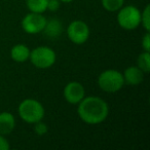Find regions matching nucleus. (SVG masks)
I'll return each mask as SVG.
<instances>
[{
  "label": "nucleus",
  "instance_id": "obj_1",
  "mask_svg": "<svg viewBox=\"0 0 150 150\" xmlns=\"http://www.w3.org/2000/svg\"><path fill=\"white\" fill-rule=\"evenodd\" d=\"M77 105L80 119L88 125H99L108 117V104L99 97H84Z\"/></svg>",
  "mask_w": 150,
  "mask_h": 150
},
{
  "label": "nucleus",
  "instance_id": "obj_2",
  "mask_svg": "<svg viewBox=\"0 0 150 150\" xmlns=\"http://www.w3.org/2000/svg\"><path fill=\"white\" fill-rule=\"evenodd\" d=\"M18 113L25 122L35 123L43 119L45 110L39 101L35 99H25L20 103Z\"/></svg>",
  "mask_w": 150,
  "mask_h": 150
},
{
  "label": "nucleus",
  "instance_id": "obj_3",
  "mask_svg": "<svg viewBox=\"0 0 150 150\" xmlns=\"http://www.w3.org/2000/svg\"><path fill=\"white\" fill-rule=\"evenodd\" d=\"M98 86L102 91L106 93H116L125 86L122 73L114 69L105 70L99 75Z\"/></svg>",
  "mask_w": 150,
  "mask_h": 150
},
{
  "label": "nucleus",
  "instance_id": "obj_4",
  "mask_svg": "<svg viewBox=\"0 0 150 150\" xmlns=\"http://www.w3.org/2000/svg\"><path fill=\"white\" fill-rule=\"evenodd\" d=\"M117 23L125 30H135L141 25V11L134 5L122 6L117 13Z\"/></svg>",
  "mask_w": 150,
  "mask_h": 150
},
{
  "label": "nucleus",
  "instance_id": "obj_5",
  "mask_svg": "<svg viewBox=\"0 0 150 150\" xmlns=\"http://www.w3.org/2000/svg\"><path fill=\"white\" fill-rule=\"evenodd\" d=\"M29 60L38 69H48L56 63L57 54L48 46H38L30 50Z\"/></svg>",
  "mask_w": 150,
  "mask_h": 150
},
{
  "label": "nucleus",
  "instance_id": "obj_6",
  "mask_svg": "<svg viewBox=\"0 0 150 150\" xmlns=\"http://www.w3.org/2000/svg\"><path fill=\"white\" fill-rule=\"evenodd\" d=\"M67 35L68 38L75 44H83L88 41L90 37V28L88 24L83 21L76 20L70 23L67 28Z\"/></svg>",
  "mask_w": 150,
  "mask_h": 150
},
{
  "label": "nucleus",
  "instance_id": "obj_7",
  "mask_svg": "<svg viewBox=\"0 0 150 150\" xmlns=\"http://www.w3.org/2000/svg\"><path fill=\"white\" fill-rule=\"evenodd\" d=\"M46 24V18L42 13H31L25 16L22 20V28L28 34H38L43 31Z\"/></svg>",
  "mask_w": 150,
  "mask_h": 150
},
{
  "label": "nucleus",
  "instance_id": "obj_8",
  "mask_svg": "<svg viewBox=\"0 0 150 150\" xmlns=\"http://www.w3.org/2000/svg\"><path fill=\"white\" fill-rule=\"evenodd\" d=\"M63 95H64V98L67 102L70 104L76 105L86 97V90L80 82L71 81L67 83L64 88Z\"/></svg>",
  "mask_w": 150,
  "mask_h": 150
},
{
  "label": "nucleus",
  "instance_id": "obj_9",
  "mask_svg": "<svg viewBox=\"0 0 150 150\" xmlns=\"http://www.w3.org/2000/svg\"><path fill=\"white\" fill-rule=\"evenodd\" d=\"M125 83L129 86H139L144 79V72L138 66H129L122 73Z\"/></svg>",
  "mask_w": 150,
  "mask_h": 150
},
{
  "label": "nucleus",
  "instance_id": "obj_10",
  "mask_svg": "<svg viewBox=\"0 0 150 150\" xmlns=\"http://www.w3.org/2000/svg\"><path fill=\"white\" fill-rule=\"evenodd\" d=\"M46 38L48 39H57L59 38L63 33V24L60 20L56 19H50V20H46V24L45 27H44L43 31Z\"/></svg>",
  "mask_w": 150,
  "mask_h": 150
},
{
  "label": "nucleus",
  "instance_id": "obj_11",
  "mask_svg": "<svg viewBox=\"0 0 150 150\" xmlns=\"http://www.w3.org/2000/svg\"><path fill=\"white\" fill-rule=\"evenodd\" d=\"M16 127V118L11 112L0 113V134L3 136L9 135Z\"/></svg>",
  "mask_w": 150,
  "mask_h": 150
},
{
  "label": "nucleus",
  "instance_id": "obj_12",
  "mask_svg": "<svg viewBox=\"0 0 150 150\" xmlns=\"http://www.w3.org/2000/svg\"><path fill=\"white\" fill-rule=\"evenodd\" d=\"M11 57L15 62L24 63L27 60H29L30 50L27 45H25L23 43L16 44L11 50Z\"/></svg>",
  "mask_w": 150,
  "mask_h": 150
},
{
  "label": "nucleus",
  "instance_id": "obj_13",
  "mask_svg": "<svg viewBox=\"0 0 150 150\" xmlns=\"http://www.w3.org/2000/svg\"><path fill=\"white\" fill-rule=\"evenodd\" d=\"M48 0H26V5L31 13H43L47 9Z\"/></svg>",
  "mask_w": 150,
  "mask_h": 150
},
{
  "label": "nucleus",
  "instance_id": "obj_14",
  "mask_svg": "<svg viewBox=\"0 0 150 150\" xmlns=\"http://www.w3.org/2000/svg\"><path fill=\"white\" fill-rule=\"evenodd\" d=\"M137 66L144 73H148L150 71V54L149 52H144L139 54L137 59Z\"/></svg>",
  "mask_w": 150,
  "mask_h": 150
},
{
  "label": "nucleus",
  "instance_id": "obj_15",
  "mask_svg": "<svg viewBox=\"0 0 150 150\" xmlns=\"http://www.w3.org/2000/svg\"><path fill=\"white\" fill-rule=\"evenodd\" d=\"M125 0H102V5L109 13L118 11L123 6Z\"/></svg>",
  "mask_w": 150,
  "mask_h": 150
},
{
  "label": "nucleus",
  "instance_id": "obj_16",
  "mask_svg": "<svg viewBox=\"0 0 150 150\" xmlns=\"http://www.w3.org/2000/svg\"><path fill=\"white\" fill-rule=\"evenodd\" d=\"M141 24L147 32L150 31V5H146L141 13Z\"/></svg>",
  "mask_w": 150,
  "mask_h": 150
},
{
  "label": "nucleus",
  "instance_id": "obj_17",
  "mask_svg": "<svg viewBox=\"0 0 150 150\" xmlns=\"http://www.w3.org/2000/svg\"><path fill=\"white\" fill-rule=\"evenodd\" d=\"M33 125H34V132H35L36 135L44 136L45 134H47V132H48L47 125L44 123L42 120L37 121V122L33 123Z\"/></svg>",
  "mask_w": 150,
  "mask_h": 150
},
{
  "label": "nucleus",
  "instance_id": "obj_18",
  "mask_svg": "<svg viewBox=\"0 0 150 150\" xmlns=\"http://www.w3.org/2000/svg\"><path fill=\"white\" fill-rule=\"evenodd\" d=\"M142 47L144 52H149L150 50V34L149 32H146L145 35L142 38Z\"/></svg>",
  "mask_w": 150,
  "mask_h": 150
},
{
  "label": "nucleus",
  "instance_id": "obj_19",
  "mask_svg": "<svg viewBox=\"0 0 150 150\" xmlns=\"http://www.w3.org/2000/svg\"><path fill=\"white\" fill-rule=\"evenodd\" d=\"M61 1L60 0H48L47 1V9L50 11H57L60 8Z\"/></svg>",
  "mask_w": 150,
  "mask_h": 150
},
{
  "label": "nucleus",
  "instance_id": "obj_20",
  "mask_svg": "<svg viewBox=\"0 0 150 150\" xmlns=\"http://www.w3.org/2000/svg\"><path fill=\"white\" fill-rule=\"evenodd\" d=\"M9 147H11V145H9L6 138L0 134V150H8Z\"/></svg>",
  "mask_w": 150,
  "mask_h": 150
},
{
  "label": "nucleus",
  "instance_id": "obj_21",
  "mask_svg": "<svg viewBox=\"0 0 150 150\" xmlns=\"http://www.w3.org/2000/svg\"><path fill=\"white\" fill-rule=\"evenodd\" d=\"M60 1L63 3H70V2H72L73 0H60Z\"/></svg>",
  "mask_w": 150,
  "mask_h": 150
}]
</instances>
